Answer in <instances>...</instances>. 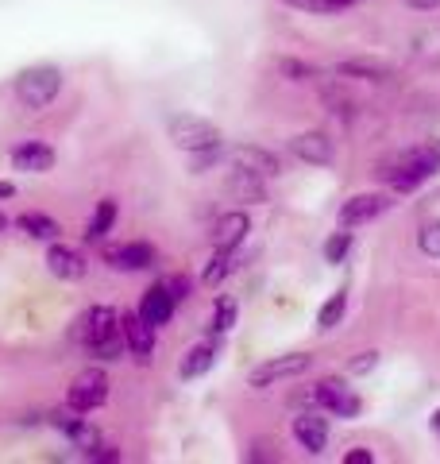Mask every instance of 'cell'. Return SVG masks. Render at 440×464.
Instances as JSON below:
<instances>
[{
  "mask_svg": "<svg viewBox=\"0 0 440 464\" xmlns=\"http://www.w3.org/2000/svg\"><path fill=\"white\" fill-rule=\"evenodd\" d=\"M78 341L93 360H120L124 356V333H120V314L109 306H90L78 317Z\"/></svg>",
  "mask_w": 440,
  "mask_h": 464,
  "instance_id": "6da1fadb",
  "label": "cell"
},
{
  "mask_svg": "<svg viewBox=\"0 0 440 464\" xmlns=\"http://www.w3.org/2000/svg\"><path fill=\"white\" fill-rule=\"evenodd\" d=\"M433 174H440V151L421 148V151H406V155L394 159L390 167H383V182L390 190L409 194V190H417L421 182H429Z\"/></svg>",
  "mask_w": 440,
  "mask_h": 464,
  "instance_id": "7a4b0ae2",
  "label": "cell"
},
{
  "mask_svg": "<svg viewBox=\"0 0 440 464\" xmlns=\"http://www.w3.org/2000/svg\"><path fill=\"white\" fill-rule=\"evenodd\" d=\"M58 90H62V70L58 66H27L24 74L16 78V97L24 101L27 109H47L51 101L58 97Z\"/></svg>",
  "mask_w": 440,
  "mask_h": 464,
  "instance_id": "3957f363",
  "label": "cell"
},
{
  "mask_svg": "<svg viewBox=\"0 0 440 464\" xmlns=\"http://www.w3.org/2000/svg\"><path fill=\"white\" fill-rule=\"evenodd\" d=\"M167 132H170V140L178 143L182 151H189V155H194V151L220 148V132H216V124L201 121V116H189V112H182V116H170Z\"/></svg>",
  "mask_w": 440,
  "mask_h": 464,
  "instance_id": "277c9868",
  "label": "cell"
},
{
  "mask_svg": "<svg viewBox=\"0 0 440 464\" xmlns=\"http://www.w3.org/2000/svg\"><path fill=\"white\" fill-rule=\"evenodd\" d=\"M109 402V375L100 368H90V372H78V380L70 383L66 391V406L78 414H90L97 406Z\"/></svg>",
  "mask_w": 440,
  "mask_h": 464,
  "instance_id": "5b68a950",
  "label": "cell"
},
{
  "mask_svg": "<svg viewBox=\"0 0 440 464\" xmlns=\"http://www.w3.org/2000/svg\"><path fill=\"white\" fill-rule=\"evenodd\" d=\"M310 399H313L325 414H332V418H356V414H359V395H356V391H351L344 380H336V375L313 383Z\"/></svg>",
  "mask_w": 440,
  "mask_h": 464,
  "instance_id": "8992f818",
  "label": "cell"
},
{
  "mask_svg": "<svg viewBox=\"0 0 440 464\" xmlns=\"http://www.w3.org/2000/svg\"><path fill=\"white\" fill-rule=\"evenodd\" d=\"M310 364H313V356H305V353L274 356V360H267V364L252 368L247 383H252V387H271V383H282V380H298L301 372H310Z\"/></svg>",
  "mask_w": 440,
  "mask_h": 464,
  "instance_id": "52a82bcc",
  "label": "cell"
},
{
  "mask_svg": "<svg viewBox=\"0 0 440 464\" xmlns=\"http://www.w3.org/2000/svg\"><path fill=\"white\" fill-rule=\"evenodd\" d=\"M228 163L232 170H247V174H255V179H278V155L267 151V148H255V143H236V148L228 151Z\"/></svg>",
  "mask_w": 440,
  "mask_h": 464,
  "instance_id": "ba28073f",
  "label": "cell"
},
{
  "mask_svg": "<svg viewBox=\"0 0 440 464\" xmlns=\"http://www.w3.org/2000/svg\"><path fill=\"white\" fill-rule=\"evenodd\" d=\"M51 426L62 433V438L73 445V449H81V453H93V449L100 445V433L85 422V418L78 411H54L51 414Z\"/></svg>",
  "mask_w": 440,
  "mask_h": 464,
  "instance_id": "9c48e42d",
  "label": "cell"
},
{
  "mask_svg": "<svg viewBox=\"0 0 440 464\" xmlns=\"http://www.w3.org/2000/svg\"><path fill=\"white\" fill-rule=\"evenodd\" d=\"M387 209H390L387 194H356L340 206V225L356 228V225H367V221H375V217H383Z\"/></svg>",
  "mask_w": 440,
  "mask_h": 464,
  "instance_id": "30bf717a",
  "label": "cell"
},
{
  "mask_svg": "<svg viewBox=\"0 0 440 464\" xmlns=\"http://www.w3.org/2000/svg\"><path fill=\"white\" fill-rule=\"evenodd\" d=\"M120 333H124L128 353L136 356L139 364H151V353H155V325H147L139 314H124V317H120Z\"/></svg>",
  "mask_w": 440,
  "mask_h": 464,
  "instance_id": "8fae6325",
  "label": "cell"
},
{
  "mask_svg": "<svg viewBox=\"0 0 440 464\" xmlns=\"http://www.w3.org/2000/svg\"><path fill=\"white\" fill-rule=\"evenodd\" d=\"M105 264L116 271H147L155 267V248L143 240H128V244H116V248L105 252Z\"/></svg>",
  "mask_w": 440,
  "mask_h": 464,
  "instance_id": "7c38bea8",
  "label": "cell"
},
{
  "mask_svg": "<svg viewBox=\"0 0 440 464\" xmlns=\"http://www.w3.org/2000/svg\"><path fill=\"white\" fill-rule=\"evenodd\" d=\"M290 151H293V159H301V163H310V167H329L332 159H336V148H332V140L325 132H301V136H293L290 140Z\"/></svg>",
  "mask_w": 440,
  "mask_h": 464,
  "instance_id": "4fadbf2b",
  "label": "cell"
},
{
  "mask_svg": "<svg viewBox=\"0 0 440 464\" xmlns=\"http://www.w3.org/2000/svg\"><path fill=\"white\" fill-rule=\"evenodd\" d=\"M293 438L310 457H320L329 445V418L325 414H298L293 418Z\"/></svg>",
  "mask_w": 440,
  "mask_h": 464,
  "instance_id": "5bb4252c",
  "label": "cell"
},
{
  "mask_svg": "<svg viewBox=\"0 0 440 464\" xmlns=\"http://www.w3.org/2000/svg\"><path fill=\"white\" fill-rule=\"evenodd\" d=\"M247 232H252V221H247V213H244V209H232V213H225V217H220V221L213 225V248L236 252Z\"/></svg>",
  "mask_w": 440,
  "mask_h": 464,
  "instance_id": "9a60e30c",
  "label": "cell"
},
{
  "mask_svg": "<svg viewBox=\"0 0 440 464\" xmlns=\"http://www.w3.org/2000/svg\"><path fill=\"white\" fill-rule=\"evenodd\" d=\"M174 310H178V302H174L170 298V290L163 286V283H155L151 290H147V295H143V302H139V317H143V322L147 325H170V317H174Z\"/></svg>",
  "mask_w": 440,
  "mask_h": 464,
  "instance_id": "2e32d148",
  "label": "cell"
},
{
  "mask_svg": "<svg viewBox=\"0 0 440 464\" xmlns=\"http://www.w3.org/2000/svg\"><path fill=\"white\" fill-rule=\"evenodd\" d=\"M12 167L24 170V174L51 170L54 167V148H47V143H39V140H27V143H20V148L12 151Z\"/></svg>",
  "mask_w": 440,
  "mask_h": 464,
  "instance_id": "e0dca14e",
  "label": "cell"
},
{
  "mask_svg": "<svg viewBox=\"0 0 440 464\" xmlns=\"http://www.w3.org/2000/svg\"><path fill=\"white\" fill-rule=\"evenodd\" d=\"M47 271L54 275V279L73 283V279H81L85 275V256L66 248V244H51L47 248Z\"/></svg>",
  "mask_w": 440,
  "mask_h": 464,
  "instance_id": "ac0fdd59",
  "label": "cell"
},
{
  "mask_svg": "<svg viewBox=\"0 0 440 464\" xmlns=\"http://www.w3.org/2000/svg\"><path fill=\"white\" fill-rule=\"evenodd\" d=\"M336 74L359 78V82H387L390 78V66L378 63V58H348V63L336 66Z\"/></svg>",
  "mask_w": 440,
  "mask_h": 464,
  "instance_id": "d6986e66",
  "label": "cell"
},
{
  "mask_svg": "<svg viewBox=\"0 0 440 464\" xmlns=\"http://www.w3.org/2000/svg\"><path fill=\"white\" fill-rule=\"evenodd\" d=\"M216 364V348L213 344H194L189 353L182 356V364H178V375L189 383V380H201L205 372H209Z\"/></svg>",
  "mask_w": 440,
  "mask_h": 464,
  "instance_id": "ffe728a7",
  "label": "cell"
},
{
  "mask_svg": "<svg viewBox=\"0 0 440 464\" xmlns=\"http://www.w3.org/2000/svg\"><path fill=\"white\" fill-rule=\"evenodd\" d=\"M16 228L27 232L32 240H58V232H62L54 217H47V213H20L16 217Z\"/></svg>",
  "mask_w": 440,
  "mask_h": 464,
  "instance_id": "44dd1931",
  "label": "cell"
},
{
  "mask_svg": "<svg viewBox=\"0 0 440 464\" xmlns=\"http://www.w3.org/2000/svg\"><path fill=\"white\" fill-rule=\"evenodd\" d=\"M116 213H120V206H116L112 198L97 201V209H93V217H90V228H85V237H90V240H105L109 232H112V225H116Z\"/></svg>",
  "mask_w": 440,
  "mask_h": 464,
  "instance_id": "7402d4cb",
  "label": "cell"
},
{
  "mask_svg": "<svg viewBox=\"0 0 440 464\" xmlns=\"http://www.w3.org/2000/svg\"><path fill=\"white\" fill-rule=\"evenodd\" d=\"M228 190L236 194V198H244V201H267V190H263V179H255V174H247V170H232Z\"/></svg>",
  "mask_w": 440,
  "mask_h": 464,
  "instance_id": "603a6c76",
  "label": "cell"
},
{
  "mask_svg": "<svg viewBox=\"0 0 440 464\" xmlns=\"http://www.w3.org/2000/svg\"><path fill=\"white\" fill-rule=\"evenodd\" d=\"M344 310H348V290H336V295L320 306V314H317V329L320 333H329V329H336L344 322Z\"/></svg>",
  "mask_w": 440,
  "mask_h": 464,
  "instance_id": "cb8c5ba5",
  "label": "cell"
},
{
  "mask_svg": "<svg viewBox=\"0 0 440 464\" xmlns=\"http://www.w3.org/2000/svg\"><path fill=\"white\" fill-rule=\"evenodd\" d=\"M290 8H301V12H320V16H336V12H348L356 8L359 0H282Z\"/></svg>",
  "mask_w": 440,
  "mask_h": 464,
  "instance_id": "d4e9b609",
  "label": "cell"
},
{
  "mask_svg": "<svg viewBox=\"0 0 440 464\" xmlns=\"http://www.w3.org/2000/svg\"><path fill=\"white\" fill-rule=\"evenodd\" d=\"M232 267H236V252H220V248H216V256L209 259V267L201 271V279L209 283V286H216V283H225V279H228Z\"/></svg>",
  "mask_w": 440,
  "mask_h": 464,
  "instance_id": "484cf974",
  "label": "cell"
},
{
  "mask_svg": "<svg viewBox=\"0 0 440 464\" xmlns=\"http://www.w3.org/2000/svg\"><path fill=\"white\" fill-rule=\"evenodd\" d=\"M236 317H240V306L232 298H216V306H213V333H228L232 325H236Z\"/></svg>",
  "mask_w": 440,
  "mask_h": 464,
  "instance_id": "4316f807",
  "label": "cell"
},
{
  "mask_svg": "<svg viewBox=\"0 0 440 464\" xmlns=\"http://www.w3.org/2000/svg\"><path fill=\"white\" fill-rule=\"evenodd\" d=\"M417 248H421V256L440 259V221L421 225V232H417Z\"/></svg>",
  "mask_w": 440,
  "mask_h": 464,
  "instance_id": "83f0119b",
  "label": "cell"
},
{
  "mask_svg": "<svg viewBox=\"0 0 440 464\" xmlns=\"http://www.w3.org/2000/svg\"><path fill=\"white\" fill-rule=\"evenodd\" d=\"M351 244H356L351 232H336V237L325 244V259H329V264H344L348 252H351Z\"/></svg>",
  "mask_w": 440,
  "mask_h": 464,
  "instance_id": "f1b7e54d",
  "label": "cell"
},
{
  "mask_svg": "<svg viewBox=\"0 0 440 464\" xmlns=\"http://www.w3.org/2000/svg\"><path fill=\"white\" fill-rule=\"evenodd\" d=\"M278 70H282V74H290L293 82H305V78H313V66L298 63V58H282V63H278Z\"/></svg>",
  "mask_w": 440,
  "mask_h": 464,
  "instance_id": "f546056e",
  "label": "cell"
},
{
  "mask_svg": "<svg viewBox=\"0 0 440 464\" xmlns=\"http://www.w3.org/2000/svg\"><path fill=\"white\" fill-rule=\"evenodd\" d=\"M163 286L170 290V298H174V302H182V298L189 295V286H194V283H189V279H186V275H174V279H167Z\"/></svg>",
  "mask_w": 440,
  "mask_h": 464,
  "instance_id": "4dcf8cb0",
  "label": "cell"
},
{
  "mask_svg": "<svg viewBox=\"0 0 440 464\" xmlns=\"http://www.w3.org/2000/svg\"><path fill=\"white\" fill-rule=\"evenodd\" d=\"M375 364H378V353H363L359 360H351L348 372H351V375H363V372H371Z\"/></svg>",
  "mask_w": 440,
  "mask_h": 464,
  "instance_id": "1f68e13d",
  "label": "cell"
},
{
  "mask_svg": "<svg viewBox=\"0 0 440 464\" xmlns=\"http://www.w3.org/2000/svg\"><path fill=\"white\" fill-rule=\"evenodd\" d=\"M344 464H375V453H371V449H348Z\"/></svg>",
  "mask_w": 440,
  "mask_h": 464,
  "instance_id": "d6a6232c",
  "label": "cell"
},
{
  "mask_svg": "<svg viewBox=\"0 0 440 464\" xmlns=\"http://www.w3.org/2000/svg\"><path fill=\"white\" fill-rule=\"evenodd\" d=\"M406 5L417 12H433V8H440V0H406Z\"/></svg>",
  "mask_w": 440,
  "mask_h": 464,
  "instance_id": "836d02e7",
  "label": "cell"
},
{
  "mask_svg": "<svg viewBox=\"0 0 440 464\" xmlns=\"http://www.w3.org/2000/svg\"><path fill=\"white\" fill-rule=\"evenodd\" d=\"M5 198H16V186H12V182H0V201H5Z\"/></svg>",
  "mask_w": 440,
  "mask_h": 464,
  "instance_id": "e575fe53",
  "label": "cell"
},
{
  "mask_svg": "<svg viewBox=\"0 0 440 464\" xmlns=\"http://www.w3.org/2000/svg\"><path fill=\"white\" fill-rule=\"evenodd\" d=\"M429 426H433V433H436V438H440V406H436V411H433V418H429Z\"/></svg>",
  "mask_w": 440,
  "mask_h": 464,
  "instance_id": "d590c367",
  "label": "cell"
},
{
  "mask_svg": "<svg viewBox=\"0 0 440 464\" xmlns=\"http://www.w3.org/2000/svg\"><path fill=\"white\" fill-rule=\"evenodd\" d=\"M0 228H5V217H0Z\"/></svg>",
  "mask_w": 440,
  "mask_h": 464,
  "instance_id": "8d00e7d4",
  "label": "cell"
}]
</instances>
